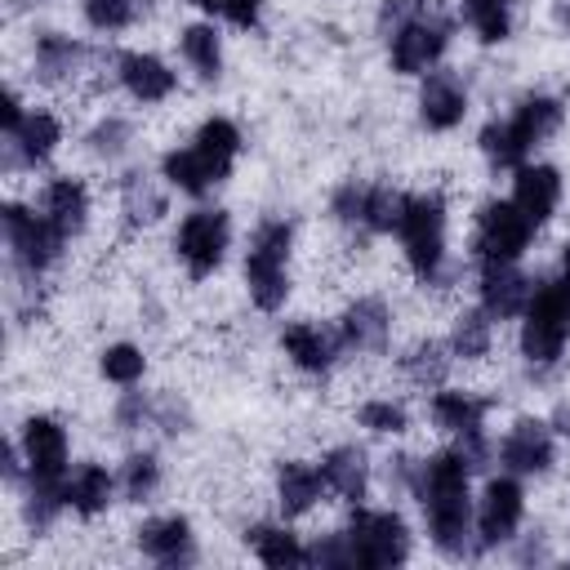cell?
Here are the masks:
<instances>
[{"label":"cell","instance_id":"cell-1","mask_svg":"<svg viewBox=\"0 0 570 570\" xmlns=\"http://www.w3.org/2000/svg\"><path fill=\"white\" fill-rule=\"evenodd\" d=\"M472 472L476 463L459 450V445H445V450H432L419 459L414 468V485H410V499L423 508V521H428V543L450 557V561H463L476 552V499H472Z\"/></svg>","mask_w":570,"mask_h":570},{"label":"cell","instance_id":"cell-2","mask_svg":"<svg viewBox=\"0 0 570 570\" xmlns=\"http://www.w3.org/2000/svg\"><path fill=\"white\" fill-rule=\"evenodd\" d=\"M240 147H245L240 125L232 116H209L196 125V134L183 147H169L160 156V178L183 196H209L232 178Z\"/></svg>","mask_w":570,"mask_h":570},{"label":"cell","instance_id":"cell-3","mask_svg":"<svg viewBox=\"0 0 570 570\" xmlns=\"http://www.w3.org/2000/svg\"><path fill=\"white\" fill-rule=\"evenodd\" d=\"M445 196L441 191H405L401 218H396V240L401 254L423 289H450L454 285V263L445 249Z\"/></svg>","mask_w":570,"mask_h":570},{"label":"cell","instance_id":"cell-4","mask_svg":"<svg viewBox=\"0 0 570 570\" xmlns=\"http://www.w3.org/2000/svg\"><path fill=\"white\" fill-rule=\"evenodd\" d=\"M566 125V102L557 94H525L503 120H490L476 138L490 169H521L534 147H543Z\"/></svg>","mask_w":570,"mask_h":570},{"label":"cell","instance_id":"cell-5","mask_svg":"<svg viewBox=\"0 0 570 570\" xmlns=\"http://www.w3.org/2000/svg\"><path fill=\"white\" fill-rule=\"evenodd\" d=\"M289 258H294V223L258 218L245 245V294L258 312H281L289 298Z\"/></svg>","mask_w":570,"mask_h":570},{"label":"cell","instance_id":"cell-6","mask_svg":"<svg viewBox=\"0 0 570 570\" xmlns=\"http://www.w3.org/2000/svg\"><path fill=\"white\" fill-rule=\"evenodd\" d=\"M0 227H4V245H9V263L22 281V289H36L45 281V272L62 258L67 249V236L31 205L22 200H9L0 209Z\"/></svg>","mask_w":570,"mask_h":570},{"label":"cell","instance_id":"cell-7","mask_svg":"<svg viewBox=\"0 0 570 570\" xmlns=\"http://www.w3.org/2000/svg\"><path fill=\"white\" fill-rule=\"evenodd\" d=\"M570 343V289L561 281H539L521 312V361L530 370H548L561 361Z\"/></svg>","mask_w":570,"mask_h":570},{"label":"cell","instance_id":"cell-8","mask_svg":"<svg viewBox=\"0 0 570 570\" xmlns=\"http://www.w3.org/2000/svg\"><path fill=\"white\" fill-rule=\"evenodd\" d=\"M343 534H347L356 570H392V566H405L410 552H414V534H410V525L396 508L352 503V517H347Z\"/></svg>","mask_w":570,"mask_h":570},{"label":"cell","instance_id":"cell-9","mask_svg":"<svg viewBox=\"0 0 570 570\" xmlns=\"http://www.w3.org/2000/svg\"><path fill=\"white\" fill-rule=\"evenodd\" d=\"M227 249H232V218H227V209L200 205V209L183 214V223L174 232V258L183 263V272L191 281H209L223 267Z\"/></svg>","mask_w":570,"mask_h":570},{"label":"cell","instance_id":"cell-10","mask_svg":"<svg viewBox=\"0 0 570 570\" xmlns=\"http://www.w3.org/2000/svg\"><path fill=\"white\" fill-rule=\"evenodd\" d=\"M490 410H494L490 396H476V392H463V387H436V392L428 396L432 423H436L476 468H485V459H490V436H485Z\"/></svg>","mask_w":570,"mask_h":570},{"label":"cell","instance_id":"cell-11","mask_svg":"<svg viewBox=\"0 0 570 570\" xmlns=\"http://www.w3.org/2000/svg\"><path fill=\"white\" fill-rule=\"evenodd\" d=\"M534 232L539 227L512 200H481L476 218H472V258L476 263H517L530 249Z\"/></svg>","mask_w":570,"mask_h":570},{"label":"cell","instance_id":"cell-12","mask_svg":"<svg viewBox=\"0 0 570 570\" xmlns=\"http://www.w3.org/2000/svg\"><path fill=\"white\" fill-rule=\"evenodd\" d=\"M450 36H454V22L441 18V13H432V9L419 13L414 22L396 27L387 36V62H392V71L396 76H428V71H436V62L450 49Z\"/></svg>","mask_w":570,"mask_h":570},{"label":"cell","instance_id":"cell-13","mask_svg":"<svg viewBox=\"0 0 570 570\" xmlns=\"http://www.w3.org/2000/svg\"><path fill=\"white\" fill-rule=\"evenodd\" d=\"M18 445L27 459V481L36 485H67L71 472V441L53 414H31L18 428Z\"/></svg>","mask_w":570,"mask_h":570},{"label":"cell","instance_id":"cell-14","mask_svg":"<svg viewBox=\"0 0 570 570\" xmlns=\"http://www.w3.org/2000/svg\"><path fill=\"white\" fill-rule=\"evenodd\" d=\"M476 552H490L499 543H512L517 530H521V517H525V490H521V476L503 472V476H490L481 485V499H476Z\"/></svg>","mask_w":570,"mask_h":570},{"label":"cell","instance_id":"cell-15","mask_svg":"<svg viewBox=\"0 0 570 570\" xmlns=\"http://www.w3.org/2000/svg\"><path fill=\"white\" fill-rule=\"evenodd\" d=\"M499 463L512 476H543L557 463V432L548 419L521 414L512 419V428L499 436Z\"/></svg>","mask_w":570,"mask_h":570},{"label":"cell","instance_id":"cell-16","mask_svg":"<svg viewBox=\"0 0 570 570\" xmlns=\"http://www.w3.org/2000/svg\"><path fill=\"white\" fill-rule=\"evenodd\" d=\"M338 338L343 352L352 356H383L392 343V307L379 294H356L343 312H338Z\"/></svg>","mask_w":570,"mask_h":570},{"label":"cell","instance_id":"cell-17","mask_svg":"<svg viewBox=\"0 0 570 570\" xmlns=\"http://www.w3.org/2000/svg\"><path fill=\"white\" fill-rule=\"evenodd\" d=\"M62 142V116L49 107H27V116L4 129V169H36L45 165Z\"/></svg>","mask_w":570,"mask_h":570},{"label":"cell","instance_id":"cell-18","mask_svg":"<svg viewBox=\"0 0 570 570\" xmlns=\"http://www.w3.org/2000/svg\"><path fill=\"white\" fill-rule=\"evenodd\" d=\"M111 76H116V85H120L134 102H142V107H156V102H165V98L178 89L174 67H169L160 53H147V49H125V53H116V58H111Z\"/></svg>","mask_w":570,"mask_h":570},{"label":"cell","instance_id":"cell-19","mask_svg":"<svg viewBox=\"0 0 570 570\" xmlns=\"http://www.w3.org/2000/svg\"><path fill=\"white\" fill-rule=\"evenodd\" d=\"M281 352L289 356V365L298 374L321 379V374H330L338 365L343 338H338V330H325L316 321H285L281 325Z\"/></svg>","mask_w":570,"mask_h":570},{"label":"cell","instance_id":"cell-20","mask_svg":"<svg viewBox=\"0 0 570 570\" xmlns=\"http://www.w3.org/2000/svg\"><path fill=\"white\" fill-rule=\"evenodd\" d=\"M134 543L147 561L156 566H191L196 561V530L183 512H160V517H147L138 530H134Z\"/></svg>","mask_w":570,"mask_h":570},{"label":"cell","instance_id":"cell-21","mask_svg":"<svg viewBox=\"0 0 570 570\" xmlns=\"http://www.w3.org/2000/svg\"><path fill=\"white\" fill-rule=\"evenodd\" d=\"M534 294V281L517 263H476V298L494 321H517Z\"/></svg>","mask_w":570,"mask_h":570},{"label":"cell","instance_id":"cell-22","mask_svg":"<svg viewBox=\"0 0 570 570\" xmlns=\"http://www.w3.org/2000/svg\"><path fill=\"white\" fill-rule=\"evenodd\" d=\"M517 178H512V205L534 223V227H543L557 209H561V196H566V178H561V169L557 165H543V160H525L521 169H512Z\"/></svg>","mask_w":570,"mask_h":570},{"label":"cell","instance_id":"cell-23","mask_svg":"<svg viewBox=\"0 0 570 570\" xmlns=\"http://www.w3.org/2000/svg\"><path fill=\"white\" fill-rule=\"evenodd\" d=\"M89 67V49L67 36V31H40L36 36V49H31V76L49 89H62L71 80H80Z\"/></svg>","mask_w":570,"mask_h":570},{"label":"cell","instance_id":"cell-24","mask_svg":"<svg viewBox=\"0 0 570 570\" xmlns=\"http://www.w3.org/2000/svg\"><path fill=\"white\" fill-rule=\"evenodd\" d=\"M468 116V85L454 76V71H428L423 85H419V120L432 129V134H450L459 129Z\"/></svg>","mask_w":570,"mask_h":570},{"label":"cell","instance_id":"cell-25","mask_svg":"<svg viewBox=\"0 0 570 570\" xmlns=\"http://www.w3.org/2000/svg\"><path fill=\"white\" fill-rule=\"evenodd\" d=\"M272 490H276V512L285 521L307 517L321 503V494H330L325 481H321V468L307 463V459H281L276 476H272Z\"/></svg>","mask_w":570,"mask_h":570},{"label":"cell","instance_id":"cell-26","mask_svg":"<svg viewBox=\"0 0 570 570\" xmlns=\"http://www.w3.org/2000/svg\"><path fill=\"white\" fill-rule=\"evenodd\" d=\"M40 214H45L67 240H76V236L89 227V187H85V178H71V174L49 178L45 191H40Z\"/></svg>","mask_w":570,"mask_h":570},{"label":"cell","instance_id":"cell-27","mask_svg":"<svg viewBox=\"0 0 570 570\" xmlns=\"http://www.w3.org/2000/svg\"><path fill=\"white\" fill-rule=\"evenodd\" d=\"M321 481L343 503H365L370 494V454L361 445H330L321 454Z\"/></svg>","mask_w":570,"mask_h":570},{"label":"cell","instance_id":"cell-28","mask_svg":"<svg viewBox=\"0 0 570 570\" xmlns=\"http://www.w3.org/2000/svg\"><path fill=\"white\" fill-rule=\"evenodd\" d=\"M116 476L102 468V463H80V468H71L67 472V485H62V494H67V512H76L80 521H94V517H102L107 508H111V499H116Z\"/></svg>","mask_w":570,"mask_h":570},{"label":"cell","instance_id":"cell-29","mask_svg":"<svg viewBox=\"0 0 570 570\" xmlns=\"http://www.w3.org/2000/svg\"><path fill=\"white\" fill-rule=\"evenodd\" d=\"M245 548L254 552V561L272 566V570H289V566H307V543L281 521H254L245 530Z\"/></svg>","mask_w":570,"mask_h":570},{"label":"cell","instance_id":"cell-30","mask_svg":"<svg viewBox=\"0 0 570 570\" xmlns=\"http://www.w3.org/2000/svg\"><path fill=\"white\" fill-rule=\"evenodd\" d=\"M450 365H454V352H450L445 338H419V343H410V347L401 352V361H396L401 379L414 383L419 392H436V387H445Z\"/></svg>","mask_w":570,"mask_h":570},{"label":"cell","instance_id":"cell-31","mask_svg":"<svg viewBox=\"0 0 570 570\" xmlns=\"http://www.w3.org/2000/svg\"><path fill=\"white\" fill-rule=\"evenodd\" d=\"M120 214L129 227H151L169 214V196L147 169H129L120 178Z\"/></svg>","mask_w":570,"mask_h":570},{"label":"cell","instance_id":"cell-32","mask_svg":"<svg viewBox=\"0 0 570 570\" xmlns=\"http://www.w3.org/2000/svg\"><path fill=\"white\" fill-rule=\"evenodd\" d=\"M450 352H454V361H485L490 356V347H494V316L476 303V307H463V312H454V321H450Z\"/></svg>","mask_w":570,"mask_h":570},{"label":"cell","instance_id":"cell-33","mask_svg":"<svg viewBox=\"0 0 570 570\" xmlns=\"http://www.w3.org/2000/svg\"><path fill=\"white\" fill-rule=\"evenodd\" d=\"M178 53L200 80H218L223 76V36H218L214 22H187L178 31Z\"/></svg>","mask_w":570,"mask_h":570},{"label":"cell","instance_id":"cell-34","mask_svg":"<svg viewBox=\"0 0 570 570\" xmlns=\"http://www.w3.org/2000/svg\"><path fill=\"white\" fill-rule=\"evenodd\" d=\"M463 22L481 45H503L512 36V0H463Z\"/></svg>","mask_w":570,"mask_h":570},{"label":"cell","instance_id":"cell-35","mask_svg":"<svg viewBox=\"0 0 570 570\" xmlns=\"http://www.w3.org/2000/svg\"><path fill=\"white\" fill-rule=\"evenodd\" d=\"M160 481H165V472H160V459L151 450H134L120 463V476H116V485H120V494L129 503H151L156 490H160Z\"/></svg>","mask_w":570,"mask_h":570},{"label":"cell","instance_id":"cell-36","mask_svg":"<svg viewBox=\"0 0 570 570\" xmlns=\"http://www.w3.org/2000/svg\"><path fill=\"white\" fill-rule=\"evenodd\" d=\"M129 147H134V125H129L125 116H116V111H107V116L85 134V151H89L94 160H107V165L125 160Z\"/></svg>","mask_w":570,"mask_h":570},{"label":"cell","instance_id":"cell-37","mask_svg":"<svg viewBox=\"0 0 570 570\" xmlns=\"http://www.w3.org/2000/svg\"><path fill=\"white\" fill-rule=\"evenodd\" d=\"M98 374L107 379V383H116V387H134V383H142V374H147V352L138 347V343H107L102 352H98Z\"/></svg>","mask_w":570,"mask_h":570},{"label":"cell","instance_id":"cell-38","mask_svg":"<svg viewBox=\"0 0 570 570\" xmlns=\"http://www.w3.org/2000/svg\"><path fill=\"white\" fill-rule=\"evenodd\" d=\"M142 13V0H80V18L98 31V36H116L129 31Z\"/></svg>","mask_w":570,"mask_h":570},{"label":"cell","instance_id":"cell-39","mask_svg":"<svg viewBox=\"0 0 570 570\" xmlns=\"http://www.w3.org/2000/svg\"><path fill=\"white\" fill-rule=\"evenodd\" d=\"M356 423L374 436H401L410 428V410L392 396H370V401L356 405Z\"/></svg>","mask_w":570,"mask_h":570},{"label":"cell","instance_id":"cell-40","mask_svg":"<svg viewBox=\"0 0 570 570\" xmlns=\"http://www.w3.org/2000/svg\"><path fill=\"white\" fill-rule=\"evenodd\" d=\"M365 191H370L365 178H343L330 191V218L347 232H361V236H365Z\"/></svg>","mask_w":570,"mask_h":570},{"label":"cell","instance_id":"cell-41","mask_svg":"<svg viewBox=\"0 0 570 570\" xmlns=\"http://www.w3.org/2000/svg\"><path fill=\"white\" fill-rule=\"evenodd\" d=\"M307 566H321V570H347V566H352V548H347V534H343V530L316 534V539L307 543Z\"/></svg>","mask_w":570,"mask_h":570},{"label":"cell","instance_id":"cell-42","mask_svg":"<svg viewBox=\"0 0 570 570\" xmlns=\"http://www.w3.org/2000/svg\"><path fill=\"white\" fill-rule=\"evenodd\" d=\"M156 423V396H147V392H125L120 401H116V428L120 432H142V428H151Z\"/></svg>","mask_w":570,"mask_h":570},{"label":"cell","instance_id":"cell-43","mask_svg":"<svg viewBox=\"0 0 570 570\" xmlns=\"http://www.w3.org/2000/svg\"><path fill=\"white\" fill-rule=\"evenodd\" d=\"M200 9L214 13V18H223L236 31H254L263 22V0H205Z\"/></svg>","mask_w":570,"mask_h":570},{"label":"cell","instance_id":"cell-44","mask_svg":"<svg viewBox=\"0 0 570 570\" xmlns=\"http://www.w3.org/2000/svg\"><path fill=\"white\" fill-rule=\"evenodd\" d=\"M419 13H428V0H379V31L392 36L396 27L414 22Z\"/></svg>","mask_w":570,"mask_h":570},{"label":"cell","instance_id":"cell-45","mask_svg":"<svg viewBox=\"0 0 570 570\" xmlns=\"http://www.w3.org/2000/svg\"><path fill=\"white\" fill-rule=\"evenodd\" d=\"M22 116H27V102H22V94H18V89H9V94H4V107H0V125H4V129H13Z\"/></svg>","mask_w":570,"mask_h":570},{"label":"cell","instance_id":"cell-46","mask_svg":"<svg viewBox=\"0 0 570 570\" xmlns=\"http://www.w3.org/2000/svg\"><path fill=\"white\" fill-rule=\"evenodd\" d=\"M548 423H552V432H557V436H566V441H570V401H561V405L552 410V419H548Z\"/></svg>","mask_w":570,"mask_h":570},{"label":"cell","instance_id":"cell-47","mask_svg":"<svg viewBox=\"0 0 570 570\" xmlns=\"http://www.w3.org/2000/svg\"><path fill=\"white\" fill-rule=\"evenodd\" d=\"M557 281H561L566 289H570V240L561 245V276H557Z\"/></svg>","mask_w":570,"mask_h":570},{"label":"cell","instance_id":"cell-48","mask_svg":"<svg viewBox=\"0 0 570 570\" xmlns=\"http://www.w3.org/2000/svg\"><path fill=\"white\" fill-rule=\"evenodd\" d=\"M557 18H561V31H566V36H570V0H566V4H561V13H557Z\"/></svg>","mask_w":570,"mask_h":570},{"label":"cell","instance_id":"cell-49","mask_svg":"<svg viewBox=\"0 0 570 570\" xmlns=\"http://www.w3.org/2000/svg\"><path fill=\"white\" fill-rule=\"evenodd\" d=\"M187 4H196V9H200V4H205V0H187Z\"/></svg>","mask_w":570,"mask_h":570}]
</instances>
